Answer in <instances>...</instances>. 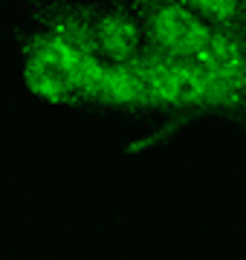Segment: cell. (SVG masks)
Instances as JSON below:
<instances>
[{
	"label": "cell",
	"mask_w": 246,
	"mask_h": 260,
	"mask_svg": "<svg viewBox=\"0 0 246 260\" xmlns=\"http://www.w3.org/2000/svg\"><path fill=\"white\" fill-rule=\"evenodd\" d=\"M177 58L194 70L203 121H220L246 136V32L218 29L200 18Z\"/></svg>",
	"instance_id": "cell-1"
},
{
	"label": "cell",
	"mask_w": 246,
	"mask_h": 260,
	"mask_svg": "<svg viewBox=\"0 0 246 260\" xmlns=\"http://www.w3.org/2000/svg\"><path fill=\"white\" fill-rule=\"evenodd\" d=\"M87 32L96 55L128 64L148 52L139 3H87Z\"/></svg>",
	"instance_id": "cell-2"
},
{
	"label": "cell",
	"mask_w": 246,
	"mask_h": 260,
	"mask_svg": "<svg viewBox=\"0 0 246 260\" xmlns=\"http://www.w3.org/2000/svg\"><path fill=\"white\" fill-rule=\"evenodd\" d=\"M182 3L211 26L246 32V0H182Z\"/></svg>",
	"instance_id": "cell-3"
},
{
	"label": "cell",
	"mask_w": 246,
	"mask_h": 260,
	"mask_svg": "<svg viewBox=\"0 0 246 260\" xmlns=\"http://www.w3.org/2000/svg\"><path fill=\"white\" fill-rule=\"evenodd\" d=\"M0 3H15V6H23V3H29V0H0Z\"/></svg>",
	"instance_id": "cell-4"
}]
</instances>
